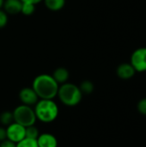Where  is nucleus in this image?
<instances>
[{
    "label": "nucleus",
    "mask_w": 146,
    "mask_h": 147,
    "mask_svg": "<svg viewBox=\"0 0 146 147\" xmlns=\"http://www.w3.org/2000/svg\"><path fill=\"white\" fill-rule=\"evenodd\" d=\"M32 88L40 99H54L58 95L59 84L52 75L44 73L34 78Z\"/></svg>",
    "instance_id": "1"
},
{
    "label": "nucleus",
    "mask_w": 146,
    "mask_h": 147,
    "mask_svg": "<svg viewBox=\"0 0 146 147\" xmlns=\"http://www.w3.org/2000/svg\"><path fill=\"white\" fill-rule=\"evenodd\" d=\"M37 121L42 123L53 122L59 116V109L53 99H40L34 107Z\"/></svg>",
    "instance_id": "2"
},
{
    "label": "nucleus",
    "mask_w": 146,
    "mask_h": 147,
    "mask_svg": "<svg viewBox=\"0 0 146 147\" xmlns=\"http://www.w3.org/2000/svg\"><path fill=\"white\" fill-rule=\"evenodd\" d=\"M83 96L79 86L68 82L59 85L57 95L59 101L67 107H74L79 104Z\"/></svg>",
    "instance_id": "3"
},
{
    "label": "nucleus",
    "mask_w": 146,
    "mask_h": 147,
    "mask_svg": "<svg viewBox=\"0 0 146 147\" xmlns=\"http://www.w3.org/2000/svg\"><path fill=\"white\" fill-rule=\"evenodd\" d=\"M12 113L14 116V121L25 127L34 125L37 121L34 108L31 106L21 104L17 106Z\"/></svg>",
    "instance_id": "4"
},
{
    "label": "nucleus",
    "mask_w": 146,
    "mask_h": 147,
    "mask_svg": "<svg viewBox=\"0 0 146 147\" xmlns=\"http://www.w3.org/2000/svg\"><path fill=\"white\" fill-rule=\"evenodd\" d=\"M7 140L17 144L24 138H26V127L19 123L13 122L6 127Z\"/></svg>",
    "instance_id": "5"
},
{
    "label": "nucleus",
    "mask_w": 146,
    "mask_h": 147,
    "mask_svg": "<svg viewBox=\"0 0 146 147\" xmlns=\"http://www.w3.org/2000/svg\"><path fill=\"white\" fill-rule=\"evenodd\" d=\"M131 65L136 71H146V47L136 49L131 56Z\"/></svg>",
    "instance_id": "6"
},
{
    "label": "nucleus",
    "mask_w": 146,
    "mask_h": 147,
    "mask_svg": "<svg viewBox=\"0 0 146 147\" xmlns=\"http://www.w3.org/2000/svg\"><path fill=\"white\" fill-rule=\"evenodd\" d=\"M19 99L22 104L28 106H34L40 100L39 96L33 90L32 87H25L22 89L19 92Z\"/></svg>",
    "instance_id": "7"
},
{
    "label": "nucleus",
    "mask_w": 146,
    "mask_h": 147,
    "mask_svg": "<svg viewBox=\"0 0 146 147\" xmlns=\"http://www.w3.org/2000/svg\"><path fill=\"white\" fill-rule=\"evenodd\" d=\"M36 140L39 147H58L57 138L49 133L40 134Z\"/></svg>",
    "instance_id": "8"
},
{
    "label": "nucleus",
    "mask_w": 146,
    "mask_h": 147,
    "mask_svg": "<svg viewBox=\"0 0 146 147\" xmlns=\"http://www.w3.org/2000/svg\"><path fill=\"white\" fill-rule=\"evenodd\" d=\"M22 2L21 0H4L3 10L9 15H16L21 13Z\"/></svg>",
    "instance_id": "9"
},
{
    "label": "nucleus",
    "mask_w": 146,
    "mask_h": 147,
    "mask_svg": "<svg viewBox=\"0 0 146 147\" xmlns=\"http://www.w3.org/2000/svg\"><path fill=\"white\" fill-rule=\"evenodd\" d=\"M135 72L136 71L131 63H123L117 68V75L121 79H130L134 76Z\"/></svg>",
    "instance_id": "10"
},
{
    "label": "nucleus",
    "mask_w": 146,
    "mask_h": 147,
    "mask_svg": "<svg viewBox=\"0 0 146 147\" xmlns=\"http://www.w3.org/2000/svg\"><path fill=\"white\" fill-rule=\"evenodd\" d=\"M52 76L55 79V81L60 85V84H63L68 82V79L70 78V73L66 68L59 67L53 71Z\"/></svg>",
    "instance_id": "11"
},
{
    "label": "nucleus",
    "mask_w": 146,
    "mask_h": 147,
    "mask_svg": "<svg viewBox=\"0 0 146 147\" xmlns=\"http://www.w3.org/2000/svg\"><path fill=\"white\" fill-rule=\"evenodd\" d=\"M46 7L52 11L62 9L65 4V0H44Z\"/></svg>",
    "instance_id": "12"
},
{
    "label": "nucleus",
    "mask_w": 146,
    "mask_h": 147,
    "mask_svg": "<svg viewBox=\"0 0 146 147\" xmlns=\"http://www.w3.org/2000/svg\"><path fill=\"white\" fill-rule=\"evenodd\" d=\"M14 122L13 113L10 111H3L0 115V123L3 127H8L11 123Z\"/></svg>",
    "instance_id": "13"
},
{
    "label": "nucleus",
    "mask_w": 146,
    "mask_h": 147,
    "mask_svg": "<svg viewBox=\"0 0 146 147\" xmlns=\"http://www.w3.org/2000/svg\"><path fill=\"white\" fill-rule=\"evenodd\" d=\"M79 89L82 91L83 95H89L94 90V84L92 82H90L89 80H85L81 83Z\"/></svg>",
    "instance_id": "14"
},
{
    "label": "nucleus",
    "mask_w": 146,
    "mask_h": 147,
    "mask_svg": "<svg viewBox=\"0 0 146 147\" xmlns=\"http://www.w3.org/2000/svg\"><path fill=\"white\" fill-rule=\"evenodd\" d=\"M35 11V4L30 3H22L21 13L24 16H31Z\"/></svg>",
    "instance_id": "15"
},
{
    "label": "nucleus",
    "mask_w": 146,
    "mask_h": 147,
    "mask_svg": "<svg viewBox=\"0 0 146 147\" xmlns=\"http://www.w3.org/2000/svg\"><path fill=\"white\" fill-rule=\"evenodd\" d=\"M39 135H40V132L34 125L26 127V138L32 139V140H37Z\"/></svg>",
    "instance_id": "16"
},
{
    "label": "nucleus",
    "mask_w": 146,
    "mask_h": 147,
    "mask_svg": "<svg viewBox=\"0 0 146 147\" xmlns=\"http://www.w3.org/2000/svg\"><path fill=\"white\" fill-rule=\"evenodd\" d=\"M16 147H39L36 140L24 138L22 140L16 144Z\"/></svg>",
    "instance_id": "17"
},
{
    "label": "nucleus",
    "mask_w": 146,
    "mask_h": 147,
    "mask_svg": "<svg viewBox=\"0 0 146 147\" xmlns=\"http://www.w3.org/2000/svg\"><path fill=\"white\" fill-rule=\"evenodd\" d=\"M8 23V14L2 9H0V28H3Z\"/></svg>",
    "instance_id": "18"
},
{
    "label": "nucleus",
    "mask_w": 146,
    "mask_h": 147,
    "mask_svg": "<svg viewBox=\"0 0 146 147\" xmlns=\"http://www.w3.org/2000/svg\"><path fill=\"white\" fill-rule=\"evenodd\" d=\"M138 109L142 115H146V98H144L139 101L138 104Z\"/></svg>",
    "instance_id": "19"
},
{
    "label": "nucleus",
    "mask_w": 146,
    "mask_h": 147,
    "mask_svg": "<svg viewBox=\"0 0 146 147\" xmlns=\"http://www.w3.org/2000/svg\"><path fill=\"white\" fill-rule=\"evenodd\" d=\"M0 147H16V144L9 140H5L0 142Z\"/></svg>",
    "instance_id": "20"
},
{
    "label": "nucleus",
    "mask_w": 146,
    "mask_h": 147,
    "mask_svg": "<svg viewBox=\"0 0 146 147\" xmlns=\"http://www.w3.org/2000/svg\"><path fill=\"white\" fill-rule=\"evenodd\" d=\"M7 140V134H6V128L3 127H0V142Z\"/></svg>",
    "instance_id": "21"
},
{
    "label": "nucleus",
    "mask_w": 146,
    "mask_h": 147,
    "mask_svg": "<svg viewBox=\"0 0 146 147\" xmlns=\"http://www.w3.org/2000/svg\"><path fill=\"white\" fill-rule=\"evenodd\" d=\"M22 3H33V4H38V3H40L41 1H43V0H21Z\"/></svg>",
    "instance_id": "22"
},
{
    "label": "nucleus",
    "mask_w": 146,
    "mask_h": 147,
    "mask_svg": "<svg viewBox=\"0 0 146 147\" xmlns=\"http://www.w3.org/2000/svg\"><path fill=\"white\" fill-rule=\"evenodd\" d=\"M3 1L4 0H0V9L3 7Z\"/></svg>",
    "instance_id": "23"
}]
</instances>
